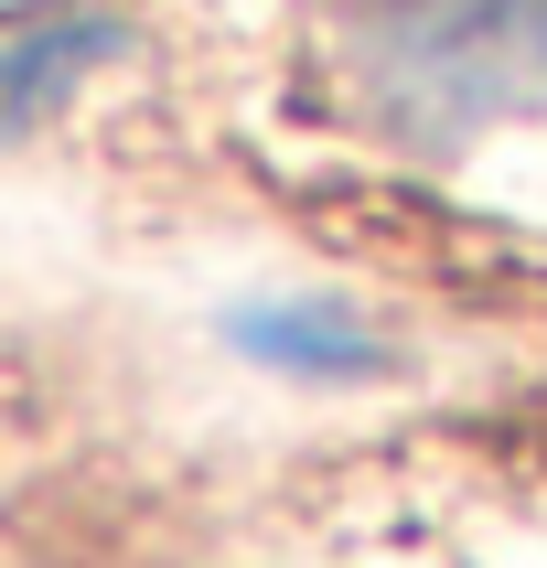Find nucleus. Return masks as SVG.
Masks as SVG:
<instances>
[{
	"instance_id": "f257e3e1",
	"label": "nucleus",
	"mask_w": 547,
	"mask_h": 568,
	"mask_svg": "<svg viewBox=\"0 0 547 568\" xmlns=\"http://www.w3.org/2000/svg\"><path fill=\"white\" fill-rule=\"evenodd\" d=\"M354 75L397 129L462 140L547 97V0H333Z\"/></svg>"
},
{
	"instance_id": "f03ea898",
	"label": "nucleus",
	"mask_w": 547,
	"mask_h": 568,
	"mask_svg": "<svg viewBox=\"0 0 547 568\" xmlns=\"http://www.w3.org/2000/svg\"><path fill=\"white\" fill-rule=\"evenodd\" d=\"M236 344H247L257 365H280V376H322V386L386 365L376 333H365L344 301H257V312H236Z\"/></svg>"
},
{
	"instance_id": "7ed1b4c3",
	"label": "nucleus",
	"mask_w": 547,
	"mask_h": 568,
	"mask_svg": "<svg viewBox=\"0 0 547 568\" xmlns=\"http://www.w3.org/2000/svg\"><path fill=\"white\" fill-rule=\"evenodd\" d=\"M119 54V22L97 11H54V22H22L0 43V119H43L64 87H87L97 64Z\"/></svg>"
}]
</instances>
